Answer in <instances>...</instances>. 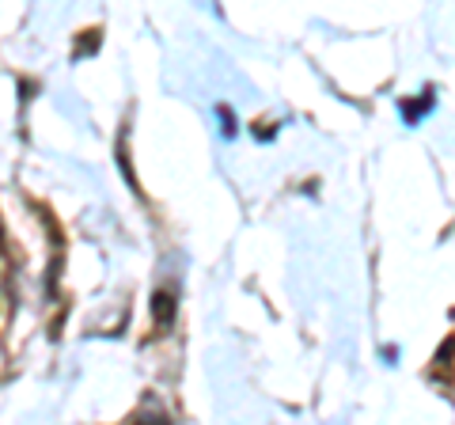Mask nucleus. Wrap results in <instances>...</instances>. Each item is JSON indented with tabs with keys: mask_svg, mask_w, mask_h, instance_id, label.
Segmentation results:
<instances>
[{
	"mask_svg": "<svg viewBox=\"0 0 455 425\" xmlns=\"http://www.w3.org/2000/svg\"><path fill=\"white\" fill-rule=\"evenodd\" d=\"M156 323H160V327H164V323H171V319H175V296H167V293H156Z\"/></svg>",
	"mask_w": 455,
	"mask_h": 425,
	"instance_id": "2",
	"label": "nucleus"
},
{
	"mask_svg": "<svg viewBox=\"0 0 455 425\" xmlns=\"http://www.w3.org/2000/svg\"><path fill=\"white\" fill-rule=\"evenodd\" d=\"M436 107V95H433V88L429 92H425L421 99H418V103H403V107H398V110H403V118L410 122V125H418L425 115H429V110Z\"/></svg>",
	"mask_w": 455,
	"mask_h": 425,
	"instance_id": "1",
	"label": "nucleus"
},
{
	"mask_svg": "<svg viewBox=\"0 0 455 425\" xmlns=\"http://www.w3.org/2000/svg\"><path fill=\"white\" fill-rule=\"evenodd\" d=\"M217 115H220V133L232 140V137H235V115H232V107H220Z\"/></svg>",
	"mask_w": 455,
	"mask_h": 425,
	"instance_id": "4",
	"label": "nucleus"
},
{
	"mask_svg": "<svg viewBox=\"0 0 455 425\" xmlns=\"http://www.w3.org/2000/svg\"><path fill=\"white\" fill-rule=\"evenodd\" d=\"M133 425H171V418H167V414H164V410L156 406V403H148V406L137 414V421H133Z\"/></svg>",
	"mask_w": 455,
	"mask_h": 425,
	"instance_id": "3",
	"label": "nucleus"
}]
</instances>
